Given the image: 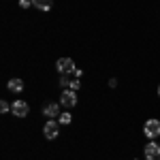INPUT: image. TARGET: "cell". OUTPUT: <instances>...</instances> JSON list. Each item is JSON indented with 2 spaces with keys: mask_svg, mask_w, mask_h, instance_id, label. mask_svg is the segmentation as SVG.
Returning a JSON list of instances; mask_svg holds the SVG:
<instances>
[{
  "mask_svg": "<svg viewBox=\"0 0 160 160\" xmlns=\"http://www.w3.org/2000/svg\"><path fill=\"white\" fill-rule=\"evenodd\" d=\"M43 115H45L47 120L60 118V105H58V102H49V105H45V109H43Z\"/></svg>",
  "mask_w": 160,
  "mask_h": 160,
  "instance_id": "52a82bcc",
  "label": "cell"
},
{
  "mask_svg": "<svg viewBox=\"0 0 160 160\" xmlns=\"http://www.w3.org/2000/svg\"><path fill=\"white\" fill-rule=\"evenodd\" d=\"M7 88H9V92H15V94H19V92L24 90V81H22V79H11V81L7 83Z\"/></svg>",
  "mask_w": 160,
  "mask_h": 160,
  "instance_id": "ba28073f",
  "label": "cell"
},
{
  "mask_svg": "<svg viewBox=\"0 0 160 160\" xmlns=\"http://www.w3.org/2000/svg\"><path fill=\"white\" fill-rule=\"evenodd\" d=\"M0 111H2V113H7V111H11V105H9L7 100H2V102H0Z\"/></svg>",
  "mask_w": 160,
  "mask_h": 160,
  "instance_id": "4fadbf2b",
  "label": "cell"
},
{
  "mask_svg": "<svg viewBox=\"0 0 160 160\" xmlns=\"http://www.w3.org/2000/svg\"><path fill=\"white\" fill-rule=\"evenodd\" d=\"M60 105L64 107H75L77 105V92L75 90H62V96H60Z\"/></svg>",
  "mask_w": 160,
  "mask_h": 160,
  "instance_id": "8992f818",
  "label": "cell"
},
{
  "mask_svg": "<svg viewBox=\"0 0 160 160\" xmlns=\"http://www.w3.org/2000/svg\"><path fill=\"white\" fill-rule=\"evenodd\" d=\"M118 86V79H109V88H115Z\"/></svg>",
  "mask_w": 160,
  "mask_h": 160,
  "instance_id": "2e32d148",
  "label": "cell"
},
{
  "mask_svg": "<svg viewBox=\"0 0 160 160\" xmlns=\"http://www.w3.org/2000/svg\"><path fill=\"white\" fill-rule=\"evenodd\" d=\"M56 68H58L60 75H68V73H73L77 66H75L73 58H60V60L56 62Z\"/></svg>",
  "mask_w": 160,
  "mask_h": 160,
  "instance_id": "3957f363",
  "label": "cell"
},
{
  "mask_svg": "<svg viewBox=\"0 0 160 160\" xmlns=\"http://www.w3.org/2000/svg\"><path fill=\"white\" fill-rule=\"evenodd\" d=\"M79 88H81V81H79V79H71V83H68V90H75V92H77Z\"/></svg>",
  "mask_w": 160,
  "mask_h": 160,
  "instance_id": "8fae6325",
  "label": "cell"
},
{
  "mask_svg": "<svg viewBox=\"0 0 160 160\" xmlns=\"http://www.w3.org/2000/svg\"><path fill=\"white\" fill-rule=\"evenodd\" d=\"M158 98H160V86H158Z\"/></svg>",
  "mask_w": 160,
  "mask_h": 160,
  "instance_id": "e0dca14e",
  "label": "cell"
},
{
  "mask_svg": "<svg viewBox=\"0 0 160 160\" xmlns=\"http://www.w3.org/2000/svg\"><path fill=\"white\" fill-rule=\"evenodd\" d=\"M11 113L15 118H26L28 113H30V107H28V102L26 100H15L11 105Z\"/></svg>",
  "mask_w": 160,
  "mask_h": 160,
  "instance_id": "5b68a950",
  "label": "cell"
},
{
  "mask_svg": "<svg viewBox=\"0 0 160 160\" xmlns=\"http://www.w3.org/2000/svg\"><path fill=\"white\" fill-rule=\"evenodd\" d=\"M143 135L148 137L149 141L158 139L160 137V120H148L145 126H143Z\"/></svg>",
  "mask_w": 160,
  "mask_h": 160,
  "instance_id": "6da1fadb",
  "label": "cell"
},
{
  "mask_svg": "<svg viewBox=\"0 0 160 160\" xmlns=\"http://www.w3.org/2000/svg\"><path fill=\"white\" fill-rule=\"evenodd\" d=\"M32 7L38 9V11H43V13H47L51 9V0H32Z\"/></svg>",
  "mask_w": 160,
  "mask_h": 160,
  "instance_id": "9c48e42d",
  "label": "cell"
},
{
  "mask_svg": "<svg viewBox=\"0 0 160 160\" xmlns=\"http://www.w3.org/2000/svg\"><path fill=\"white\" fill-rule=\"evenodd\" d=\"M68 83H71V79H68L66 75H62V79H60V88H62V90H68Z\"/></svg>",
  "mask_w": 160,
  "mask_h": 160,
  "instance_id": "7c38bea8",
  "label": "cell"
},
{
  "mask_svg": "<svg viewBox=\"0 0 160 160\" xmlns=\"http://www.w3.org/2000/svg\"><path fill=\"white\" fill-rule=\"evenodd\" d=\"M71 120H73V115H71V113H66V111L60 113V118H58V122L64 124V126H66V124H71Z\"/></svg>",
  "mask_w": 160,
  "mask_h": 160,
  "instance_id": "30bf717a",
  "label": "cell"
},
{
  "mask_svg": "<svg viewBox=\"0 0 160 160\" xmlns=\"http://www.w3.org/2000/svg\"><path fill=\"white\" fill-rule=\"evenodd\" d=\"M143 156H145V160H160V143L149 141L143 148Z\"/></svg>",
  "mask_w": 160,
  "mask_h": 160,
  "instance_id": "7a4b0ae2",
  "label": "cell"
},
{
  "mask_svg": "<svg viewBox=\"0 0 160 160\" xmlns=\"http://www.w3.org/2000/svg\"><path fill=\"white\" fill-rule=\"evenodd\" d=\"M73 75L77 77V79H81V77H83V71H81V68H75V71H73Z\"/></svg>",
  "mask_w": 160,
  "mask_h": 160,
  "instance_id": "9a60e30c",
  "label": "cell"
},
{
  "mask_svg": "<svg viewBox=\"0 0 160 160\" xmlns=\"http://www.w3.org/2000/svg\"><path fill=\"white\" fill-rule=\"evenodd\" d=\"M30 4H32V0H19V7H22V9H28Z\"/></svg>",
  "mask_w": 160,
  "mask_h": 160,
  "instance_id": "5bb4252c",
  "label": "cell"
},
{
  "mask_svg": "<svg viewBox=\"0 0 160 160\" xmlns=\"http://www.w3.org/2000/svg\"><path fill=\"white\" fill-rule=\"evenodd\" d=\"M58 132H60V122H56V120H47L45 122V128H43V135H45V139H56L58 137Z\"/></svg>",
  "mask_w": 160,
  "mask_h": 160,
  "instance_id": "277c9868",
  "label": "cell"
}]
</instances>
